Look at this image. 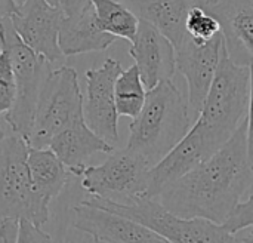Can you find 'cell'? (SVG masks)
Segmentation results:
<instances>
[{
  "label": "cell",
  "instance_id": "cb8c5ba5",
  "mask_svg": "<svg viewBox=\"0 0 253 243\" xmlns=\"http://www.w3.org/2000/svg\"><path fill=\"white\" fill-rule=\"evenodd\" d=\"M16 243H53L52 238L42 230V227L27 221L19 220Z\"/></svg>",
  "mask_w": 253,
  "mask_h": 243
},
{
  "label": "cell",
  "instance_id": "5b68a950",
  "mask_svg": "<svg viewBox=\"0 0 253 243\" xmlns=\"http://www.w3.org/2000/svg\"><path fill=\"white\" fill-rule=\"evenodd\" d=\"M82 102L77 71L67 65L49 68L40 85L27 146L47 147L56 134L83 119Z\"/></svg>",
  "mask_w": 253,
  "mask_h": 243
},
{
  "label": "cell",
  "instance_id": "9a60e30c",
  "mask_svg": "<svg viewBox=\"0 0 253 243\" xmlns=\"http://www.w3.org/2000/svg\"><path fill=\"white\" fill-rule=\"evenodd\" d=\"M116 40V37L99 28L90 0L80 10L62 16L58 46L64 56L107 50Z\"/></svg>",
  "mask_w": 253,
  "mask_h": 243
},
{
  "label": "cell",
  "instance_id": "44dd1931",
  "mask_svg": "<svg viewBox=\"0 0 253 243\" xmlns=\"http://www.w3.org/2000/svg\"><path fill=\"white\" fill-rule=\"evenodd\" d=\"M185 34L197 43H205L219 34V24L206 6H194L185 18Z\"/></svg>",
  "mask_w": 253,
  "mask_h": 243
},
{
  "label": "cell",
  "instance_id": "ac0fdd59",
  "mask_svg": "<svg viewBox=\"0 0 253 243\" xmlns=\"http://www.w3.org/2000/svg\"><path fill=\"white\" fill-rule=\"evenodd\" d=\"M27 168L34 192L47 203L58 197L73 177L68 168L49 148H27Z\"/></svg>",
  "mask_w": 253,
  "mask_h": 243
},
{
  "label": "cell",
  "instance_id": "f1b7e54d",
  "mask_svg": "<svg viewBox=\"0 0 253 243\" xmlns=\"http://www.w3.org/2000/svg\"><path fill=\"white\" fill-rule=\"evenodd\" d=\"M252 227H246L237 233H234V241L236 243H253V236H252Z\"/></svg>",
  "mask_w": 253,
  "mask_h": 243
},
{
  "label": "cell",
  "instance_id": "d4e9b609",
  "mask_svg": "<svg viewBox=\"0 0 253 243\" xmlns=\"http://www.w3.org/2000/svg\"><path fill=\"white\" fill-rule=\"evenodd\" d=\"M18 224V220L0 218V243H16Z\"/></svg>",
  "mask_w": 253,
  "mask_h": 243
},
{
  "label": "cell",
  "instance_id": "7402d4cb",
  "mask_svg": "<svg viewBox=\"0 0 253 243\" xmlns=\"http://www.w3.org/2000/svg\"><path fill=\"white\" fill-rule=\"evenodd\" d=\"M15 99V79L7 52L0 46V116L10 110Z\"/></svg>",
  "mask_w": 253,
  "mask_h": 243
},
{
  "label": "cell",
  "instance_id": "83f0119b",
  "mask_svg": "<svg viewBox=\"0 0 253 243\" xmlns=\"http://www.w3.org/2000/svg\"><path fill=\"white\" fill-rule=\"evenodd\" d=\"M138 243H172V242H169L166 238H163V236H160V235H157V233L151 232L150 229H147L145 235L141 238V241H139Z\"/></svg>",
  "mask_w": 253,
  "mask_h": 243
},
{
  "label": "cell",
  "instance_id": "8992f818",
  "mask_svg": "<svg viewBox=\"0 0 253 243\" xmlns=\"http://www.w3.org/2000/svg\"><path fill=\"white\" fill-rule=\"evenodd\" d=\"M27 148V141L13 132L0 140V218L27 220L42 227L49 220V203L33 189Z\"/></svg>",
  "mask_w": 253,
  "mask_h": 243
},
{
  "label": "cell",
  "instance_id": "1f68e13d",
  "mask_svg": "<svg viewBox=\"0 0 253 243\" xmlns=\"http://www.w3.org/2000/svg\"><path fill=\"white\" fill-rule=\"evenodd\" d=\"M213 1H216V0H206V4H211V3H213Z\"/></svg>",
  "mask_w": 253,
  "mask_h": 243
},
{
  "label": "cell",
  "instance_id": "ba28073f",
  "mask_svg": "<svg viewBox=\"0 0 253 243\" xmlns=\"http://www.w3.org/2000/svg\"><path fill=\"white\" fill-rule=\"evenodd\" d=\"M150 163L127 148L113 150L107 160L98 166L86 165L80 172L83 190L93 197L126 203L144 197L148 186Z\"/></svg>",
  "mask_w": 253,
  "mask_h": 243
},
{
  "label": "cell",
  "instance_id": "3957f363",
  "mask_svg": "<svg viewBox=\"0 0 253 243\" xmlns=\"http://www.w3.org/2000/svg\"><path fill=\"white\" fill-rule=\"evenodd\" d=\"M252 67L234 64L224 48L194 125L219 148L251 114Z\"/></svg>",
  "mask_w": 253,
  "mask_h": 243
},
{
  "label": "cell",
  "instance_id": "484cf974",
  "mask_svg": "<svg viewBox=\"0 0 253 243\" xmlns=\"http://www.w3.org/2000/svg\"><path fill=\"white\" fill-rule=\"evenodd\" d=\"M53 1L59 6L64 15H71L89 3V0H53Z\"/></svg>",
  "mask_w": 253,
  "mask_h": 243
},
{
  "label": "cell",
  "instance_id": "603a6c76",
  "mask_svg": "<svg viewBox=\"0 0 253 243\" xmlns=\"http://www.w3.org/2000/svg\"><path fill=\"white\" fill-rule=\"evenodd\" d=\"M253 224V197L249 194L246 199L240 200L228 214V217L224 220L221 227L230 233L234 235L246 227H252Z\"/></svg>",
  "mask_w": 253,
  "mask_h": 243
},
{
  "label": "cell",
  "instance_id": "52a82bcc",
  "mask_svg": "<svg viewBox=\"0 0 253 243\" xmlns=\"http://www.w3.org/2000/svg\"><path fill=\"white\" fill-rule=\"evenodd\" d=\"M0 46L7 52L15 79V99L10 110L4 113V120L13 134L27 141L40 85L52 64L22 43L12 28L9 18L0 21Z\"/></svg>",
  "mask_w": 253,
  "mask_h": 243
},
{
  "label": "cell",
  "instance_id": "2e32d148",
  "mask_svg": "<svg viewBox=\"0 0 253 243\" xmlns=\"http://www.w3.org/2000/svg\"><path fill=\"white\" fill-rule=\"evenodd\" d=\"M68 168L73 177H79L87 160L95 154H110L114 147L92 132L83 119L56 134L47 146Z\"/></svg>",
  "mask_w": 253,
  "mask_h": 243
},
{
  "label": "cell",
  "instance_id": "7a4b0ae2",
  "mask_svg": "<svg viewBox=\"0 0 253 243\" xmlns=\"http://www.w3.org/2000/svg\"><path fill=\"white\" fill-rule=\"evenodd\" d=\"M191 128L187 102L172 80L147 91L139 114L129 125L126 148L141 154L150 166L159 162Z\"/></svg>",
  "mask_w": 253,
  "mask_h": 243
},
{
  "label": "cell",
  "instance_id": "30bf717a",
  "mask_svg": "<svg viewBox=\"0 0 253 243\" xmlns=\"http://www.w3.org/2000/svg\"><path fill=\"white\" fill-rule=\"evenodd\" d=\"M62 10L53 0H24L9 21L18 37L49 64L64 58L58 46Z\"/></svg>",
  "mask_w": 253,
  "mask_h": 243
},
{
  "label": "cell",
  "instance_id": "277c9868",
  "mask_svg": "<svg viewBox=\"0 0 253 243\" xmlns=\"http://www.w3.org/2000/svg\"><path fill=\"white\" fill-rule=\"evenodd\" d=\"M82 203L129 218L172 243H236L234 236L227 233L219 224L205 218L178 217L163 208L156 199L136 197L120 203L89 196Z\"/></svg>",
  "mask_w": 253,
  "mask_h": 243
},
{
  "label": "cell",
  "instance_id": "9c48e42d",
  "mask_svg": "<svg viewBox=\"0 0 253 243\" xmlns=\"http://www.w3.org/2000/svg\"><path fill=\"white\" fill-rule=\"evenodd\" d=\"M123 67L116 59H105L99 68L86 71V92L82 113L87 128L110 146L119 143V114L114 104V82Z\"/></svg>",
  "mask_w": 253,
  "mask_h": 243
},
{
  "label": "cell",
  "instance_id": "4316f807",
  "mask_svg": "<svg viewBox=\"0 0 253 243\" xmlns=\"http://www.w3.org/2000/svg\"><path fill=\"white\" fill-rule=\"evenodd\" d=\"M16 3L13 0H0V21L10 16L12 12L16 10Z\"/></svg>",
  "mask_w": 253,
  "mask_h": 243
},
{
  "label": "cell",
  "instance_id": "4dcf8cb0",
  "mask_svg": "<svg viewBox=\"0 0 253 243\" xmlns=\"http://www.w3.org/2000/svg\"><path fill=\"white\" fill-rule=\"evenodd\" d=\"M3 137H4V132H3V129H1V128H0V140H1V138H3Z\"/></svg>",
  "mask_w": 253,
  "mask_h": 243
},
{
  "label": "cell",
  "instance_id": "6da1fadb",
  "mask_svg": "<svg viewBox=\"0 0 253 243\" xmlns=\"http://www.w3.org/2000/svg\"><path fill=\"white\" fill-rule=\"evenodd\" d=\"M251 114L211 157L168 184L154 199L182 218L222 224L231 209L252 194Z\"/></svg>",
  "mask_w": 253,
  "mask_h": 243
},
{
  "label": "cell",
  "instance_id": "d6986e66",
  "mask_svg": "<svg viewBox=\"0 0 253 243\" xmlns=\"http://www.w3.org/2000/svg\"><path fill=\"white\" fill-rule=\"evenodd\" d=\"M99 28L116 39L132 42L139 18L120 0H90Z\"/></svg>",
  "mask_w": 253,
  "mask_h": 243
},
{
  "label": "cell",
  "instance_id": "7c38bea8",
  "mask_svg": "<svg viewBox=\"0 0 253 243\" xmlns=\"http://www.w3.org/2000/svg\"><path fill=\"white\" fill-rule=\"evenodd\" d=\"M216 150L205 134L196 125H191L188 132L159 162L150 166L147 174L148 186L144 197L154 199L168 184L194 169Z\"/></svg>",
  "mask_w": 253,
  "mask_h": 243
},
{
  "label": "cell",
  "instance_id": "f546056e",
  "mask_svg": "<svg viewBox=\"0 0 253 243\" xmlns=\"http://www.w3.org/2000/svg\"><path fill=\"white\" fill-rule=\"evenodd\" d=\"M13 1H15V3H16V6H19V4H21V3H22V1H24V0H13Z\"/></svg>",
  "mask_w": 253,
  "mask_h": 243
},
{
  "label": "cell",
  "instance_id": "5bb4252c",
  "mask_svg": "<svg viewBox=\"0 0 253 243\" xmlns=\"http://www.w3.org/2000/svg\"><path fill=\"white\" fill-rule=\"evenodd\" d=\"M129 52L147 91L160 82L172 80L175 73V48L150 22L139 19Z\"/></svg>",
  "mask_w": 253,
  "mask_h": 243
},
{
  "label": "cell",
  "instance_id": "e0dca14e",
  "mask_svg": "<svg viewBox=\"0 0 253 243\" xmlns=\"http://www.w3.org/2000/svg\"><path fill=\"white\" fill-rule=\"evenodd\" d=\"M139 19L154 25L176 48L185 34V18L191 7L206 6V0H120Z\"/></svg>",
  "mask_w": 253,
  "mask_h": 243
},
{
  "label": "cell",
  "instance_id": "8fae6325",
  "mask_svg": "<svg viewBox=\"0 0 253 243\" xmlns=\"http://www.w3.org/2000/svg\"><path fill=\"white\" fill-rule=\"evenodd\" d=\"M222 50L221 33L205 43H197L188 36L175 48V70L187 82V105L196 116L199 114L209 86L213 80Z\"/></svg>",
  "mask_w": 253,
  "mask_h": 243
},
{
  "label": "cell",
  "instance_id": "4fadbf2b",
  "mask_svg": "<svg viewBox=\"0 0 253 243\" xmlns=\"http://www.w3.org/2000/svg\"><path fill=\"white\" fill-rule=\"evenodd\" d=\"M206 7L219 24L228 58L234 64L252 67L253 0H216Z\"/></svg>",
  "mask_w": 253,
  "mask_h": 243
},
{
  "label": "cell",
  "instance_id": "ffe728a7",
  "mask_svg": "<svg viewBox=\"0 0 253 243\" xmlns=\"http://www.w3.org/2000/svg\"><path fill=\"white\" fill-rule=\"evenodd\" d=\"M147 89L139 77L138 68L132 64L129 68L122 70L114 82V104L119 116L135 119L144 102Z\"/></svg>",
  "mask_w": 253,
  "mask_h": 243
}]
</instances>
